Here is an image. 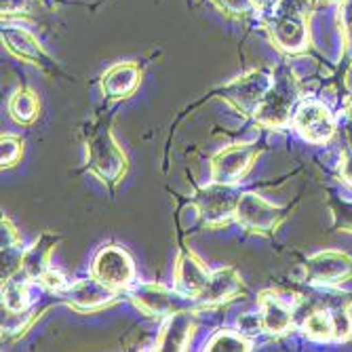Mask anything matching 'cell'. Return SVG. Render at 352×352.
Instances as JSON below:
<instances>
[{"label":"cell","instance_id":"cell-26","mask_svg":"<svg viewBox=\"0 0 352 352\" xmlns=\"http://www.w3.org/2000/svg\"><path fill=\"white\" fill-rule=\"evenodd\" d=\"M38 0H3V17H34Z\"/></svg>","mask_w":352,"mask_h":352},{"label":"cell","instance_id":"cell-22","mask_svg":"<svg viewBox=\"0 0 352 352\" xmlns=\"http://www.w3.org/2000/svg\"><path fill=\"white\" fill-rule=\"evenodd\" d=\"M30 283L32 278L25 276L21 270L13 276L3 280V308L9 310H23L30 304Z\"/></svg>","mask_w":352,"mask_h":352},{"label":"cell","instance_id":"cell-31","mask_svg":"<svg viewBox=\"0 0 352 352\" xmlns=\"http://www.w3.org/2000/svg\"><path fill=\"white\" fill-rule=\"evenodd\" d=\"M342 177L352 186V150L346 152L342 158Z\"/></svg>","mask_w":352,"mask_h":352},{"label":"cell","instance_id":"cell-14","mask_svg":"<svg viewBox=\"0 0 352 352\" xmlns=\"http://www.w3.org/2000/svg\"><path fill=\"white\" fill-rule=\"evenodd\" d=\"M209 270L203 264V260L197 253H192L190 249H182L177 253V262H175V272H173V280H175V292H179L182 296L195 300L203 294V289L207 287L209 280Z\"/></svg>","mask_w":352,"mask_h":352},{"label":"cell","instance_id":"cell-28","mask_svg":"<svg viewBox=\"0 0 352 352\" xmlns=\"http://www.w3.org/2000/svg\"><path fill=\"white\" fill-rule=\"evenodd\" d=\"M340 25H342L346 51L352 55V0H342V5H340Z\"/></svg>","mask_w":352,"mask_h":352},{"label":"cell","instance_id":"cell-6","mask_svg":"<svg viewBox=\"0 0 352 352\" xmlns=\"http://www.w3.org/2000/svg\"><path fill=\"white\" fill-rule=\"evenodd\" d=\"M91 276L102 280L114 292H129L135 280V264L131 255L118 245H106L98 251L91 266Z\"/></svg>","mask_w":352,"mask_h":352},{"label":"cell","instance_id":"cell-3","mask_svg":"<svg viewBox=\"0 0 352 352\" xmlns=\"http://www.w3.org/2000/svg\"><path fill=\"white\" fill-rule=\"evenodd\" d=\"M243 192L230 184L209 182L195 195V207L201 215L203 226L209 230H217L234 221L236 207Z\"/></svg>","mask_w":352,"mask_h":352},{"label":"cell","instance_id":"cell-5","mask_svg":"<svg viewBox=\"0 0 352 352\" xmlns=\"http://www.w3.org/2000/svg\"><path fill=\"white\" fill-rule=\"evenodd\" d=\"M272 80H274V74L266 70H253L219 87L217 98L226 100L243 116H253L258 106L262 104L264 95L272 87Z\"/></svg>","mask_w":352,"mask_h":352},{"label":"cell","instance_id":"cell-15","mask_svg":"<svg viewBox=\"0 0 352 352\" xmlns=\"http://www.w3.org/2000/svg\"><path fill=\"white\" fill-rule=\"evenodd\" d=\"M197 308L177 310L167 316L163 331L156 340V350L161 352H182L188 348L192 336L197 331Z\"/></svg>","mask_w":352,"mask_h":352},{"label":"cell","instance_id":"cell-24","mask_svg":"<svg viewBox=\"0 0 352 352\" xmlns=\"http://www.w3.org/2000/svg\"><path fill=\"white\" fill-rule=\"evenodd\" d=\"M23 156V142L15 135H3L0 140V161H3V169L15 167Z\"/></svg>","mask_w":352,"mask_h":352},{"label":"cell","instance_id":"cell-10","mask_svg":"<svg viewBox=\"0 0 352 352\" xmlns=\"http://www.w3.org/2000/svg\"><path fill=\"white\" fill-rule=\"evenodd\" d=\"M59 298L72 310H76L80 314H91V312H100L104 308L114 306L120 298V292L110 289L108 285L91 276V278H80V280L72 283Z\"/></svg>","mask_w":352,"mask_h":352},{"label":"cell","instance_id":"cell-33","mask_svg":"<svg viewBox=\"0 0 352 352\" xmlns=\"http://www.w3.org/2000/svg\"><path fill=\"white\" fill-rule=\"evenodd\" d=\"M344 110H346V116L352 120V98H348V100H346V104H344Z\"/></svg>","mask_w":352,"mask_h":352},{"label":"cell","instance_id":"cell-1","mask_svg":"<svg viewBox=\"0 0 352 352\" xmlns=\"http://www.w3.org/2000/svg\"><path fill=\"white\" fill-rule=\"evenodd\" d=\"M82 135L87 148V169L110 188L120 184L129 171V161L112 135V120L108 116H98L87 124Z\"/></svg>","mask_w":352,"mask_h":352},{"label":"cell","instance_id":"cell-27","mask_svg":"<svg viewBox=\"0 0 352 352\" xmlns=\"http://www.w3.org/2000/svg\"><path fill=\"white\" fill-rule=\"evenodd\" d=\"M36 283L43 287V289H47L49 294H53V296H61L70 287L68 280H66V276H63L59 270H53V268H49Z\"/></svg>","mask_w":352,"mask_h":352},{"label":"cell","instance_id":"cell-25","mask_svg":"<svg viewBox=\"0 0 352 352\" xmlns=\"http://www.w3.org/2000/svg\"><path fill=\"white\" fill-rule=\"evenodd\" d=\"M211 3L230 19H245L255 11L253 0H211Z\"/></svg>","mask_w":352,"mask_h":352},{"label":"cell","instance_id":"cell-29","mask_svg":"<svg viewBox=\"0 0 352 352\" xmlns=\"http://www.w3.org/2000/svg\"><path fill=\"white\" fill-rule=\"evenodd\" d=\"M0 243H3V249H13V247H21V236L17 232V228L13 226V221L9 217H3V223H0Z\"/></svg>","mask_w":352,"mask_h":352},{"label":"cell","instance_id":"cell-8","mask_svg":"<svg viewBox=\"0 0 352 352\" xmlns=\"http://www.w3.org/2000/svg\"><path fill=\"white\" fill-rule=\"evenodd\" d=\"M131 304L144 312L146 316H169L177 310L197 308V302L182 296L179 292H171L161 283H140L129 289ZM199 310V308H197Z\"/></svg>","mask_w":352,"mask_h":352},{"label":"cell","instance_id":"cell-12","mask_svg":"<svg viewBox=\"0 0 352 352\" xmlns=\"http://www.w3.org/2000/svg\"><path fill=\"white\" fill-rule=\"evenodd\" d=\"M296 131L312 144H325L336 133V122L331 112L318 102H302L292 118Z\"/></svg>","mask_w":352,"mask_h":352},{"label":"cell","instance_id":"cell-4","mask_svg":"<svg viewBox=\"0 0 352 352\" xmlns=\"http://www.w3.org/2000/svg\"><path fill=\"white\" fill-rule=\"evenodd\" d=\"M287 217V209L276 207L255 192H243L234 221L249 234L272 236Z\"/></svg>","mask_w":352,"mask_h":352},{"label":"cell","instance_id":"cell-2","mask_svg":"<svg viewBox=\"0 0 352 352\" xmlns=\"http://www.w3.org/2000/svg\"><path fill=\"white\" fill-rule=\"evenodd\" d=\"M300 98V87L289 68H278L274 72L272 87L264 95L262 104L255 110L253 118L264 129H283L292 122L294 118V108Z\"/></svg>","mask_w":352,"mask_h":352},{"label":"cell","instance_id":"cell-19","mask_svg":"<svg viewBox=\"0 0 352 352\" xmlns=\"http://www.w3.org/2000/svg\"><path fill=\"white\" fill-rule=\"evenodd\" d=\"M61 241L59 234L55 232H43L36 243L30 249H25L23 260H21V272L25 276H30L32 280H38L51 266V253L57 247V243Z\"/></svg>","mask_w":352,"mask_h":352},{"label":"cell","instance_id":"cell-21","mask_svg":"<svg viewBox=\"0 0 352 352\" xmlns=\"http://www.w3.org/2000/svg\"><path fill=\"white\" fill-rule=\"evenodd\" d=\"M38 114H41V100H38V95L32 91L30 87H21V89H17L11 95V100H9V116L17 124L36 122Z\"/></svg>","mask_w":352,"mask_h":352},{"label":"cell","instance_id":"cell-32","mask_svg":"<svg viewBox=\"0 0 352 352\" xmlns=\"http://www.w3.org/2000/svg\"><path fill=\"white\" fill-rule=\"evenodd\" d=\"M280 3L283 0H253L255 9H262V11H274V9H278Z\"/></svg>","mask_w":352,"mask_h":352},{"label":"cell","instance_id":"cell-17","mask_svg":"<svg viewBox=\"0 0 352 352\" xmlns=\"http://www.w3.org/2000/svg\"><path fill=\"white\" fill-rule=\"evenodd\" d=\"M142 82V68L133 61L116 63L110 70L104 72L100 87L108 100H126L140 89Z\"/></svg>","mask_w":352,"mask_h":352},{"label":"cell","instance_id":"cell-30","mask_svg":"<svg viewBox=\"0 0 352 352\" xmlns=\"http://www.w3.org/2000/svg\"><path fill=\"white\" fill-rule=\"evenodd\" d=\"M258 329H262V318L260 314H245L239 318V331H243L245 336H251Z\"/></svg>","mask_w":352,"mask_h":352},{"label":"cell","instance_id":"cell-16","mask_svg":"<svg viewBox=\"0 0 352 352\" xmlns=\"http://www.w3.org/2000/svg\"><path fill=\"white\" fill-rule=\"evenodd\" d=\"M0 36H3V45L5 49L15 55L17 59L21 61H28V63H34V66L47 70L49 68V55L45 53L43 45L38 43V38L34 34H30L25 28H19V25H3V32H0Z\"/></svg>","mask_w":352,"mask_h":352},{"label":"cell","instance_id":"cell-13","mask_svg":"<svg viewBox=\"0 0 352 352\" xmlns=\"http://www.w3.org/2000/svg\"><path fill=\"white\" fill-rule=\"evenodd\" d=\"M245 294V283L236 268L223 266L209 274L207 287L197 298V308H215L221 304H228Z\"/></svg>","mask_w":352,"mask_h":352},{"label":"cell","instance_id":"cell-23","mask_svg":"<svg viewBox=\"0 0 352 352\" xmlns=\"http://www.w3.org/2000/svg\"><path fill=\"white\" fill-rule=\"evenodd\" d=\"M207 352H249L251 342L243 331L219 329L205 346Z\"/></svg>","mask_w":352,"mask_h":352},{"label":"cell","instance_id":"cell-18","mask_svg":"<svg viewBox=\"0 0 352 352\" xmlns=\"http://www.w3.org/2000/svg\"><path fill=\"white\" fill-rule=\"evenodd\" d=\"M260 318H262V331H266L272 338H280L296 325L294 308H289L283 298L274 292L260 294Z\"/></svg>","mask_w":352,"mask_h":352},{"label":"cell","instance_id":"cell-20","mask_svg":"<svg viewBox=\"0 0 352 352\" xmlns=\"http://www.w3.org/2000/svg\"><path fill=\"white\" fill-rule=\"evenodd\" d=\"M47 312L45 310H36V308H23V310H9L3 308V340L5 342H15L21 336H25L38 318Z\"/></svg>","mask_w":352,"mask_h":352},{"label":"cell","instance_id":"cell-11","mask_svg":"<svg viewBox=\"0 0 352 352\" xmlns=\"http://www.w3.org/2000/svg\"><path fill=\"white\" fill-rule=\"evenodd\" d=\"M352 276V258L342 251H321L304 264V280L310 285H338Z\"/></svg>","mask_w":352,"mask_h":352},{"label":"cell","instance_id":"cell-7","mask_svg":"<svg viewBox=\"0 0 352 352\" xmlns=\"http://www.w3.org/2000/svg\"><path fill=\"white\" fill-rule=\"evenodd\" d=\"M260 146L255 142L232 144L211 156V182L215 184H241L253 169L260 156Z\"/></svg>","mask_w":352,"mask_h":352},{"label":"cell","instance_id":"cell-9","mask_svg":"<svg viewBox=\"0 0 352 352\" xmlns=\"http://www.w3.org/2000/svg\"><path fill=\"white\" fill-rule=\"evenodd\" d=\"M266 30L274 47L287 55H296L308 49L310 32L302 11L298 9H280L268 21Z\"/></svg>","mask_w":352,"mask_h":352}]
</instances>
